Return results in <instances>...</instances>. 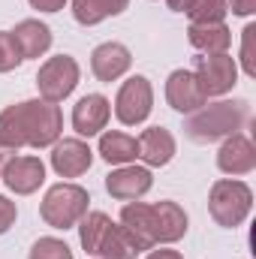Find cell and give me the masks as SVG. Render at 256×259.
<instances>
[{"mask_svg": "<svg viewBox=\"0 0 256 259\" xmlns=\"http://www.w3.org/2000/svg\"><path fill=\"white\" fill-rule=\"evenodd\" d=\"M187 36H190V46L199 49L202 55H226L232 42V33L223 21L220 24H190Z\"/></svg>", "mask_w": 256, "mask_h": 259, "instance_id": "obj_20", "label": "cell"}, {"mask_svg": "<svg viewBox=\"0 0 256 259\" xmlns=\"http://www.w3.org/2000/svg\"><path fill=\"white\" fill-rule=\"evenodd\" d=\"M175 154V139L163 127H151L139 136V157L148 166H166Z\"/></svg>", "mask_w": 256, "mask_h": 259, "instance_id": "obj_19", "label": "cell"}, {"mask_svg": "<svg viewBox=\"0 0 256 259\" xmlns=\"http://www.w3.org/2000/svg\"><path fill=\"white\" fill-rule=\"evenodd\" d=\"M30 259H72V250L61 238H39L30 247Z\"/></svg>", "mask_w": 256, "mask_h": 259, "instance_id": "obj_24", "label": "cell"}, {"mask_svg": "<svg viewBox=\"0 0 256 259\" xmlns=\"http://www.w3.org/2000/svg\"><path fill=\"white\" fill-rule=\"evenodd\" d=\"M130 0H72V15L78 24H100L112 15H121Z\"/></svg>", "mask_w": 256, "mask_h": 259, "instance_id": "obj_22", "label": "cell"}, {"mask_svg": "<svg viewBox=\"0 0 256 259\" xmlns=\"http://www.w3.org/2000/svg\"><path fill=\"white\" fill-rule=\"evenodd\" d=\"M187 232V214L178 202H157L154 205V241L172 244L184 238Z\"/></svg>", "mask_w": 256, "mask_h": 259, "instance_id": "obj_15", "label": "cell"}, {"mask_svg": "<svg viewBox=\"0 0 256 259\" xmlns=\"http://www.w3.org/2000/svg\"><path fill=\"white\" fill-rule=\"evenodd\" d=\"M151 184H154V178L142 166H121L112 175H106V190H109V196H115L121 202L142 199V196L151 190Z\"/></svg>", "mask_w": 256, "mask_h": 259, "instance_id": "obj_10", "label": "cell"}, {"mask_svg": "<svg viewBox=\"0 0 256 259\" xmlns=\"http://www.w3.org/2000/svg\"><path fill=\"white\" fill-rule=\"evenodd\" d=\"M217 166H220V172H226V175H247V172H253L256 169L253 142H250L247 136H241V133L226 136L223 148L217 151Z\"/></svg>", "mask_w": 256, "mask_h": 259, "instance_id": "obj_11", "label": "cell"}, {"mask_svg": "<svg viewBox=\"0 0 256 259\" xmlns=\"http://www.w3.org/2000/svg\"><path fill=\"white\" fill-rule=\"evenodd\" d=\"M193 6V0H169V9H175V12H187Z\"/></svg>", "mask_w": 256, "mask_h": 259, "instance_id": "obj_32", "label": "cell"}, {"mask_svg": "<svg viewBox=\"0 0 256 259\" xmlns=\"http://www.w3.org/2000/svg\"><path fill=\"white\" fill-rule=\"evenodd\" d=\"M226 6L235 15H253L256 12V0H226Z\"/></svg>", "mask_w": 256, "mask_h": 259, "instance_id": "obj_28", "label": "cell"}, {"mask_svg": "<svg viewBox=\"0 0 256 259\" xmlns=\"http://www.w3.org/2000/svg\"><path fill=\"white\" fill-rule=\"evenodd\" d=\"M121 226H127L130 235L139 241L142 250L154 247V205H145V202H130L121 211Z\"/></svg>", "mask_w": 256, "mask_h": 259, "instance_id": "obj_17", "label": "cell"}, {"mask_svg": "<svg viewBox=\"0 0 256 259\" xmlns=\"http://www.w3.org/2000/svg\"><path fill=\"white\" fill-rule=\"evenodd\" d=\"M166 100H169V106H172L175 112L193 115V112H199V109L205 106L208 97L202 94V88H199L193 69H175V72L166 78Z\"/></svg>", "mask_w": 256, "mask_h": 259, "instance_id": "obj_8", "label": "cell"}, {"mask_svg": "<svg viewBox=\"0 0 256 259\" xmlns=\"http://www.w3.org/2000/svg\"><path fill=\"white\" fill-rule=\"evenodd\" d=\"M226 12H229L226 0H193V6L187 9L193 24H220Z\"/></svg>", "mask_w": 256, "mask_h": 259, "instance_id": "obj_23", "label": "cell"}, {"mask_svg": "<svg viewBox=\"0 0 256 259\" xmlns=\"http://www.w3.org/2000/svg\"><path fill=\"white\" fill-rule=\"evenodd\" d=\"M253 36H256V24H247L241 30V66L247 75H256V64H253Z\"/></svg>", "mask_w": 256, "mask_h": 259, "instance_id": "obj_26", "label": "cell"}, {"mask_svg": "<svg viewBox=\"0 0 256 259\" xmlns=\"http://www.w3.org/2000/svg\"><path fill=\"white\" fill-rule=\"evenodd\" d=\"M148 259H184L178 250H154Z\"/></svg>", "mask_w": 256, "mask_h": 259, "instance_id": "obj_30", "label": "cell"}, {"mask_svg": "<svg viewBox=\"0 0 256 259\" xmlns=\"http://www.w3.org/2000/svg\"><path fill=\"white\" fill-rule=\"evenodd\" d=\"M250 205H253V193L244 181H229V178L214 181L211 196H208V211L220 226L232 229L244 223V217L250 214Z\"/></svg>", "mask_w": 256, "mask_h": 259, "instance_id": "obj_4", "label": "cell"}, {"mask_svg": "<svg viewBox=\"0 0 256 259\" xmlns=\"http://www.w3.org/2000/svg\"><path fill=\"white\" fill-rule=\"evenodd\" d=\"M151 106H154V91H151V81L145 75H133L121 84L118 91V100H115V115L121 124L136 127L142 124L148 115H151Z\"/></svg>", "mask_w": 256, "mask_h": 259, "instance_id": "obj_7", "label": "cell"}, {"mask_svg": "<svg viewBox=\"0 0 256 259\" xmlns=\"http://www.w3.org/2000/svg\"><path fill=\"white\" fill-rule=\"evenodd\" d=\"M94 163V151L81 142V139H64L55 145L52 151V166L61 178H78L91 169Z\"/></svg>", "mask_w": 256, "mask_h": 259, "instance_id": "obj_12", "label": "cell"}, {"mask_svg": "<svg viewBox=\"0 0 256 259\" xmlns=\"http://www.w3.org/2000/svg\"><path fill=\"white\" fill-rule=\"evenodd\" d=\"M130 64H133V55H130L127 46H121V42H103V46H97L94 55H91V69H94V75H97L100 81H115V78H121L130 69Z\"/></svg>", "mask_w": 256, "mask_h": 259, "instance_id": "obj_14", "label": "cell"}, {"mask_svg": "<svg viewBox=\"0 0 256 259\" xmlns=\"http://www.w3.org/2000/svg\"><path fill=\"white\" fill-rule=\"evenodd\" d=\"M88 202H91V196H88L84 187H78V184H55L42 199L39 214H42V220L49 226L69 229L88 214Z\"/></svg>", "mask_w": 256, "mask_h": 259, "instance_id": "obj_3", "label": "cell"}, {"mask_svg": "<svg viewBox=\"0 0 256 259\" xmlns=\"http://www.w3.org/2000/svg\"><path fill=\"white\" fill-rule=\"evenodd\" d=\"M12 160V148H6V145H0V175H3V169H6V163Z\"/></svg>", "mask_w": 256, "mask_h": 259, "instance_id": "obj_31", "label": "cell"}, {"mask_svg": "<svg viewBox=\"0 0 256 259\" xmlns=\"http://www.w3.org/2000/svg\"><path fill=\"white\" fill-rule=\"evenodd\" d=\"M15 214H18L15 211V202H9L6 196H0V235L15 223Z\"/></svg>", "mask_w": 256, "mask_h": 259, "instance_id": "obj_27", "label": "cell"}, {"mask_svg": "<svg viewBox=\"0 0 256 259\" xmlns=\"http://www.w3.org/2000/svg\"><path fill=\"white\" fill-rule=\"evenodd\" d=\"M139 253H142V247H139V241L130 235L127 226L109 223V229L103 232V238H100L94 256H103V259H136Z\"/></svg>", "mask_w": 256, "mask_h": 259, "instance_id": "obj_18", "label": "cell"}, {"mask_svg": "<svg viewBox=\"0 0 256 259\" xmlns=\"http://www.w3.org/2000/svg\"><path fill=\"white\" fill-rule=\"evenodd\" d=\"M250 121V103L247 100H220L211 106H202L184 121L187 139L199 145H211L217 139L235 136L238 130Z\"/></svg>", "mask_w": 256, "mask_h": 259, "instance_id": "obj_2", "label": "cell"}, {"mask_svg": "<svg viewBox=\"0 0 256 259\" xmlns=\"http://www.w3.org/2000/svg\"><path fill=\"white\" fill-rule=\"evenodd\" d=\"M64 127L61 109L46 100H27L0 112V145L6 148H46L55 145Z\"/></svg>", "mask_w": 256, "mask_h": 259, "instance_id": "obj_1", "label": "cell"}, {"mask_svg": "<svg viewBox=\"0 0 256 259\" xmlns=\"http://www.w3.org/2000/svg\"><path fill=\"white\" fill-rule=\"evenodd\" d=\"M21 61H24V58H21V52H18V46H15V39H12V33H9V30H0V72L15 69Z\"/></svg>", "mask_w": 256, "mask_h": 259, "instance_id": "obj_25", "label": "cell"}, {"mask_svg": "<svg viewBox=\"0 0 256 259\" xmlns=\"http://www.w3.org/2000/svg\"><path fill=\"white\" fill-rule=\"evenodd\" d=\"M9 33H12V39H15L21 58H39V55H46L49 46H52V30H49V24H42L39 18H27V21H21V24H18L15 30H9Z\"/></svg>", "mask_w": 256, "mask_h": 259, "instance_id": "obj_16", "label": "cell"}, {"mask_svg": "<svg viewBox=\"0 0 256 259\" xmlns=\"http://www.w3.org/2000/svg\"><path fill=\"white\" fill-rule=\"evenodd\" d=\"M64 3L66 0H30V6L39 12H58V9H64Z\"/></svg>", "mask_w": 256, "mask_h": 259, "instance_id": "obj_29", "label": "cell"}, {"mask_svg": "<svg viewBox=\"0 0 256 259\" xmlns=\"http://www.w3.org/2000/svg\"><path fill=\"white\" fill-rule=\"evenodd\" d=\"M75 84H78V64L69 55L49 58L46 64L39 66V72H36V88H39V97L46 103L66 100L75 91Z\"/></svg>", "mask_w": 256, "mask_h": 259, "instance_id": "obj_5", "label": "cell"}, {"mask_svg": "<svg viewBox=\"0 0 256 259\" xmlns=\"http://www.w3.org/2000/svg\"><path fill=\"white\" fill-rule=\"evenodd\" d=\"M100 157L106 163H115V166H127L139 157V139H133L127 133H103L100 136Z\"/></svg>", "mask_w": 256, "mask_h": 259, "instance_id": "obj_21", "label": "cell"}, {"mask_svg": "<svg viewBox=\"0 0 256 259\" xmlns=\"http://www.w3.org/2000/svg\"><path fill=\"white\" fill-rule=\"evenodd\" d=\"M193 75H196L205 97H223L235 88L238 66L229 55H202V58H196Z\"/></svg>", "mask_w": 256, "mask_h": 259, "instance_id": "obj_6", "label": "cell"}, {"mask_svg": "<svg viewBox=\"0 0 256 259\" xmlns=\"http://www.w3.org/2000/svg\"><path fill=\"white\" fill-rule=\"evenodd\" d=\"M112 106L103 94H88L72 106V130L78 136H97L100 130L109 124Z\"/></svg>", "mask_w": 256, "mask_h": 259, "instance_id": "obj_13", "label": "cell"}, {"mask_svg": "<svg viewBox=\"0 0 256 259\" xmlns=\"http://www.w3.org/2000/svg\"><path fill=\"white\" fill-rule=\"evenodd\" d=\"M0 178L6 181V187L12 193L27 196L33 190H39V184L46 181V166H42L39 157H12Z\"/></svg>", "mask_w": 256, "mask_h": 259, "instance_id": "obj_9", "label": "cell"}]
</instances>
